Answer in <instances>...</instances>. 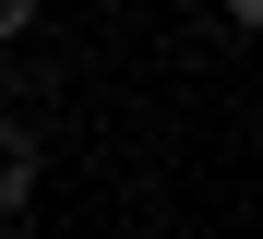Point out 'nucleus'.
Here are the masks:
<instances>
[{
    "label": "nucleus",
    "mask_w": 263,
    "mask_h": 239,
    "mask_svg": "<svg viewBox=\"0 0 263 239\" xmlns=\"http://www.w3.org/2000/svg\"><path fill=\"white\" fill-rule=\"evenodd\" d=\"M24 204H36V132H24V120H0V227H12Z\"/></svg>",
    "instance_id": "1"
},
{
    "label": "nucleus",
    "mask_w": 263,
    "mask_h": 239,
    "mask_svg": "<svg viewBox=\"0 0 263 239\" xmlns=\"http://www.w3.org/2000/svg\"><path fill=\"white\" fill-rule=\"evenodd\" d=\"M0 36H36V0H0Z\"/></svg>",
    "instance_id": "2"
},
{
    "label": "nucleus",
    "mask_w": 263,
    "mask_h": 239,
    "mask_svg": "<svg viewBox=\"0 0 263 239\" xmlns=\"http://www.w3.org/2000/svg\"><path fill=\"white\" fill-rule=\"evenodd\" d=\"M228 24H239V36H263V0H228Z\"/></svg>",
    "instance_id": "3"
}]
</instances>
